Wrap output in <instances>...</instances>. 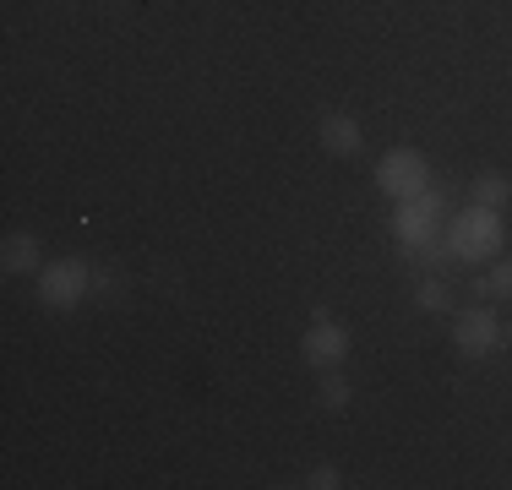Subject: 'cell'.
Masks as SVG:
<instances>
[{
    "label": "cell",
    "mask_w": 512,
    "mask_h": 490,
    "mask_svg": "<svg viewBox=\"0 0 512 490\" xmlns=\"http://www.w3.org/2000/svg\"><path fill=\"white\" fill-rule=\"evenodd\" d=\"M360 126H355V120H349V115H327L322 120V147H327V153H360Z\"/></svg>",
    "instance_id": "obj_7"
},
{
    "label": "cell",
    "mask_w": 512,
    "mask_h": 490,
    "mask_svg": "<svg viewBox=\"0 0 512 490\" xmlns=\"http://www.w3.org/2000/svg\"><path fill=\"white\" fill-rule=\"evenodd\" d=\"M496 338H502V327H496L491 311H463L458 316V349L463 354H491Z\"/></svg>",
    "instance_id": "obj_6"
},
{
    "label": "cell",
    "mask_w": 512,
    "mask_h": 490,
    "mask_svg": "<svg viewBox=\"0 0 512 490\" xmlns=\"http://www.w3.org/2000/svg\"><path fill=\"white\" fill-rule=\"evenodd\" d=\"M474 289H480V294H502V300H512V262H496V267H491V278H480Z\"/></svg>",
    "instance_id": "obj_10"
},
{
    "label": "cell",
    "mask_w": 512,
    "mask_h": 490,
    "mask_svg": "<svg viewBox=\"0 0 512 490\" xmlns=\"http://www.w3.org/2000/svg\"><path fill=\"white\" fill-rule=\"evenodd\" d=\"M0 256H6V273H33V267H39V240H33V235H11Z\"/></svg>",
    "instance_id": "obj_8"
},
{
    "label": "cell",
    "mask_w": 512,
    "mask_h": 490,
    "mask_svg": "<svg viewBox=\"0 0 512 490\" xmlns=\"http://www.w3.org/2000/svg\"><path fill=\"white\" fill-rule=\"evenodd\" d=\"M300 349H306L311 365H322V371H338V365H344V354H349V333H344V327H338L327 311H316V327L306 333V343H300Z\"/></svg>",
    "instance_id": "obj_4"
},
{
    "label": "cell",
    "mask_w": 512,
    "mask_h": 490,
    "mask_svg": "<svg viewBox=\"0 0 512 490\" xmlns=\"http://www.w3.org/2000/svg\"><path fill=\"white\" fill-rule=\"evenodd\" d=\"M436 218H442V196H436V191H420V196H409V202L398 207L393 235L420 251V245H431V240H436Z\"/></svg>",
    "instance_id": "obj_3"
},
{
    "label": "cell",
    "mask_w": 512,
    "mask_h": 490,
    "mask_svg": "<svg viewBox=\"0 0 512 490\" xmlns=\"http://www.w3.org/2000/svg\"><path fill=\"white\" fill-rule=\"evenodd\" d=\"M376 186L387 196H398V202H409V196L425 191V158L414 153V147H393V153L376 164Z\"/></svg>",
    "instance_id": "obj_2"
},
{
    "label": "cell",
    "mask_w": 512,
    "mask_h": 490,
    "mask_svg": "<svg viewBox=\"0 0 512 490\" xmlns=\"http://www.w3.org/2000/svg\"><path fill=\"white\" fill-rule=\"evenodd\" d=\"M491 251H502V213L474 202L469 213L453 218V229H447V256L474 262V256H491Z\"/></svg>",
    "instance_id": "obj_1"
},
{
    "label": "cell",
    "mask_w": 512,
    "mask_h": 490,
    "mask_svg": "<svg viewBox=\"0 0 512 490\" xmlns=\"http://www.w3.org/2000/svg\"><path fill=\"white\" fill-rule=\"evenodd\" d=\"M322 409H349V382L344 376H327L322 382Z\"/></svg>",
    "instance_id": "obj_11"
},
{
    "label": "cell",
    "mask_w": 512,
    "mask_h": 490,
    "mask_svg": "<svg viewBox=\"0 0 512 490\" xmlns=\"http://www.w3.org/2000/svg\"><path fill=\"white\" fill-rule=\"evenodd\" d=\"M474 202H480V207H496V213H502V207L512 202V186H507L502 175H480V180H474Z\"/></svg>",
    "instance_id": "obj_9"
},
{
    "label": "cell",
    "mask_w": 512,
    "mask_h": 490,
    "mask_svg": "<svg viewBox=\"0 0 512 490\" xmlns=\"http://www.w3.org/2000/svg\"><path fill=\"white\" fill-rule=\"evenodd\" d=\"M306 485H311V490H333V485H338V469H316Z\"/></svg>",
    "instance_id": "obj_13"
},
{
    "label": "cell",
    "mask_w": 512,
    "mask_h": 490,
    "mask_svg": "<svg viewBox=\"0 0 512 490\" xmlns=\"http://www.w3.org/2000/svg\"><path fill=\"white\" fill-rule=\"evenodd\" d=\"M414 305H420V311H447V289L431 278V284H420V294H414Z\"/></svg>",
    "instance_id": "obj_12"
},
{
    "label": "cell",
    "mask_w": 512,
    "mask_h": 490,
    "mask_svg": "<svg viewBox=\"0 0 512 490\" xmlns=\"http://www.w3.org/2000/svg\"><path fill=\"white\" fill-rule=\"evenodd\" d=\"M39 294L44 305H77L82 294H88V267L82 262H55L39 273Z\"/></svg>",
    "instance_id": "obj_5"
}]
</instances>
